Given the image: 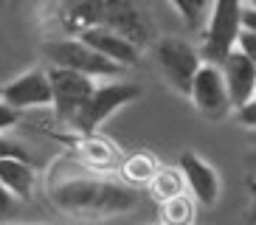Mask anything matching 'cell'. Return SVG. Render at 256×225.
Instances as JSON below:
<instances>
[{
  "mask_svg": "<svg viewBox=\"0 0 256 225\" xmlns=\"http://www.w3.org/2000/svg\"><path fill=\"white\" fill-rule=\"evenodd\" d=\"M48 197L60 211L84 220L116 217L141 206V188L104 178H60L51 183Z\"/></svg>",
  "mask_w": 256,
  "mask_h": 225,
  "instance_id": "obj_1",
  "label": "cell"
},
{
  "mask_svg": "<svg viewBox=\"0 0 256 225\" xmlns=\"http://www.w3.org/2000/svg\"><path fill=\"white\" fill-rule=\"evenodd\" d=\"M242 12H245L242 0H211L208 3L203 45L197 48L203 62L220 65L236 48V37L242 31Z\"/></svg>",
  "mask_w": 256,
  "mask_h": 225,
  "instance_id": "obj_2",
  "label": "cell"
},
{
  "mask_svg": "<svg viewBox=\"0 0 256 225\" xmlns=\"http://www.w3.org/2000/svg\"><path fill=\"white\" fill-rule=\"evenodd\" d=\"M144 93L141 84L136 82H121V79H107V82H96V88H93L90 98H88V104L82 107V112L74 118V124H70V130L79 135H90L96 132L102 124H104L110 116H113L116 110H121V107L132 104V102H138Z\"/></svg>",
  "mask_w": 256,
  "mask_h": 225,
  "instance_id": "obj_3",
  "label": "cell"
},
{
  "mask_svg": "<svg viewBox=\"0 0 256 225\" xmlns=\"http://www.w3.org/2000/svg\"><path fill=\"white\" fill-rule=\"evenodd\" d=\"M46 56L51 65L56 68H70L79 74L90 76V79H116L124 70L121 65L110 62L98 51H93L90 45L79 37H65V40H51L46 45Z\"/></svg>",
  "mask_w": 256,
  "mask_h": 225,
  "instance_id": "obj_4",
  "label": "cell"
},
{
  "mask_svg": "<svg viewBox=\"0 0 256 225\" xmlns=\"http://www.w3.org/2000/svg\"><path fill=\"white\" fill-rule=\"evenodd\" d=\"M48 82H51V107L56 121L62 124H74V118L82 112V107L88 104L93 88L98 79L70 70V68H48Z\"/></svg>",
  "mask_w": 256,
  "mask_h": 225,
  "instance_id": "obj_5",
  "label": "cell"
},
{
  "mask_svg": "<svg viewBox=\"0 0 256 225\" xmlns=\"http://www.w3.org/2000/svg\"><path fill=\"white\" fill-rule=\"evenodd\" d=\"M155 56H158L160 74H164V79L169 82V88H172L174 93H180V96H188L192 79H194L197 68L203 65L200 51L180 37H164L155 45Z\"/></svg>",
  "mask_w": 256,
  "mask_h": 225,
  "instance_id": "obj_6",
  "label": "cell"
},
{
  "mask_svg": "<svg viewBox=\"0 0 256 225\" xmlns=\"http://www.w3.org/2000/svg\"><path fill=\"white\" fill-rule=\"evenodd\" d=\"M188 98L211 121L226 118L234 110L231 98H228V90H226V82H222V74H220V65H211V62H203V65L197 68L194 79H192V88H188Z\"/></svg>",
  "mask_w": 256,
  "mask_h": 225,
  "instance_id": "obj_7",
  "label": "cell"
},
{
  "mask_svg": "<svg viewBox=\"0 0 256 225\" xmlns=\"http://www.w3.org/2000/svg\"><path fill=\"white\" fill-rule=\"evenodd\" d=\"M0 98L14 110H42L51 107V82H48V70H26L14 76L12 82L0 84Z\"/></svg>",
  "mask_w": 256,
  "mask_h": 225,
  "instance_id": "obj_8",
  "label": "cell"
},
{
  "mask_svg": "<svg viewBox=\"0 0 256 225\" xmlns=\"http://www.w3.org/2000/svg\"><path fill=\"white\" fill-rule=\"evenodd\" d=\"M178 169H180L188 194H192L194 202L211 208V206L220 200V178H217V172H214V166H211L208 160H203L197 152L183 150L180 155H178Z\"/></svg>",
  "mask_w": 256,
  "mask_h": 225,
  "instance_id": "obj_9",
  "label": "cell"
},
{
  "mask_svg": "<svg viewBox=\"0 0 256 225\" xmlns=\"http://www.w3.org/2000/svg\"><path fill=\"white\" fill-rule=\"evenodd\" d=\"M62 141L70 146L74 158L79 164H84L93 172H110V169H118L121 164V152L113 146V141H107L102 135L90 132V135H79L74 138H62Z\"/></svg>",
  "mask_w": 256,
  "mask_h": 225,
  "instance_id": "obj_10",
  "label": "cell"
},
{
  "mask_svg": "<svg viewBox=\"0 0 256 225\" xmlns=\"http://www.w3.org/2000/svg\"><path fill=\"white\" fill-rule=\"evenodd\" d=\"M79 40H84V42L90 45L93 51H98L102 56H107L110 62H116V65L121 68H130L138 62V48L136 42H130L127 37H121L118 31H113L110 26H90V28H84L82 34H76Z\"/></svg>",
  "mask_w": 256,
  "mask_h": 225,
  "instance_id": "obj_11",
  "label": "cell"
},
{
  "mask_svg": "<svg viewBox=\"0 0 256 225\" xmlns=\"http://www.w3.org/2000/svg\"><path fill=\"white\" fill-rule=\"evenodd\" d=\"M220 74H222V82H226L228 98H231V107L245 104V102L254 96L256 65L240 51V48H234L226 60L220 62Z\"/></svg>",
  "mask_w": 256,
  "mask_h": 225,
  "instance_id": "obj_12",
  "label": "cell"
},
{
  "mask_svg": "<svg viewBox=\"0 0 256 225\" xmlns=\"http://www.w3.org/2000/svg\"><path fill=\"white\" fill-rule=\"evenodd\" d=\"M102 26H110L113 31H118L121 37L136 42L138 48L150 37L141 14L136 12V6L130 0H102Z\"/></svg>",
  "mask_w": 256,
  "mask_h": 225,
  "instance_id": "obj_13",
  "label": "cell"
},
{
  "mask_svg": "<svg viewBox=\"0 0 256 225\" xmlns=\"http://www.w3.org/2000/svg\"><path fill=\"white\" fill-rule=\"evenodd\" d=\"M0 183L14 194V200H28L34 194L37 172H34L31 160H23V158H0Z\"/></svg>",
  "mask_w": 256,
  "mask_h": 225,
  "instance_id": "obj_14",
  "label": "cell"
},
{
  "mask_svg": "<svg viewBox=\"0 0 256 225\" xmlns=\"http://www.w3.org/2000/svg\"><path fill=\"white\" fill-rule=\"evenodd\" d=\"M158 169H160V164L155 160V155L152 152H144V150L130 152L127 158H121V164H118L121 180L132 188H146Z\"/></svg>",
  "mask_w": 256,
  "mask_h": 225,
  "instance_id": "obj_15",
  "label": "cell"
},
{
  "mask_svg": "<svg viewBox=\"0 0 256 225\" xmlns=\"http://www.w3.org/2000/svg\"><path fill=\"white\" fill-rule=\"evenodd\" d=\"M180 192H186V180H183L178 166H160L155 172V178L150 180V186H146V194L155 202H164L169 197L180 194Z\"/></svg>",
  "mask_w": 256,
  "mask_h": 225,
  "instance_id": "obj_16",
  "label": "cell"
},
{
  "mask_svg": "<svg viewBox=\"0 0 256 225\" xmlns=\"http://www.w3.org/2000/svg\"><path fill=\"white\" fill-rule=\"evenodd\" d=\"M158 206H160V222L164 225H192V220H194V200L186 192L169 197Z\"/></svg>",
  "mask_w": 256,
  "mask_h": 225,
  "instance_id": "obj_17",
  "label": "cell"
},
{
  "mask_svg": "<svg viewBox=\"0 0 256 225\" xmlns=\"http://www.w3.org/2000/svg\"><path fill=\"white\" fill-rule=\"evenodd\" d=\"M172 8L183 17L188 28H197L200 22L206 20V12H208V3L211 0H169Z\"/></svg>",
  "mask_w": 256,
  "mask_h": 225,
  "instance_id": "obj_18",
  "label": "cell"
},
{
  "mask_svg": "<svg viewBox=\"0 0 256 225\" xmlns=\"http://www.w3.org/2000/svg\"><path fill=\"white\" fill-rule=\"evenodd\" d=\"M234 112H236V121H240L242 127H250L256 130V96H250L245 104L234 107Z\"/></svg>",
  "mask_w": 256,
  "mask_h": 225,
  "instance_id": "obj_19",
  "label": "cell"
},
{
  "mask_svg": "<svg viewBox=\"0 0 256 225\" xmlns=\"http://www.w3.org/2000/svg\"><path fill=\"white\" fill-rule=\"evenodd\" d=\"M236 48H240V51L256 65V31L254 28H242L240 31V37H236Z\"/></svg>",
  "mask_w": 256,
  "mask_h": 225,
  "instance_id": "obj_20",
  "label": "cell"
},
{
  "mask_svg": "<svg viewBox=\"0 0 256 225\" xmlns=\"http://www.w3.org/2000/svg\"><path fill=\"white\" fill-rule=\"evenodd\" d=\"M0 158H23V160H31L26 146H20V144L12 141V138H3V135H0Z\"/></svg>",
  "mask_w": 256,
  "mask_h": 225,
  "instance_id": "obj_21",
  "label": "cell"
},
{
  "mask_svg": "<svg viewBox=\"0 0 256 225\" xmlns=\"http://www.w3.org/2000/svg\"><path fill=\"white\" fill-rule=\"evenodd\" d=\"M20 124V110H14V107H8L3 98H0V132H6V130L17 127Z\"/></svg>",
  "mask_w": 256,
  "mask_h": 225,
  "instance_id": "obj_22",
  "label": "cell"
},
{
  "mask_svg": "<svg viewBox=\"0 0 256 225\" xmlns=\"http://www.w3.org/2000/svg\"><path fill=\"white\" fill-rule=\"evenodd\" d=\"M14 194H12V192H8V188L6 186H3V183H0V220H3V217H6V214H8V211H12V208H14Z\"/></svg>",
  "mask_w": 256,
  "mask_h": 225,
  "instance_id": "obj_23",
  "label": "cell"
},
{
  "mask_svg": "<svg viewBox=\"0 0 256 225\" xmlns=\"http://www.w3.org/2000/svg\"><path fill=\"white\" fill-rule=\"evenodd\" d=\"M248 194H250V211H248V225H256V178H248Z\"/></svg>",
  "mask_w": 256,
  "mask_h": 225,
  "instance_id": "obj_24",
  "label": "cell"
},
{
  "mask_svg": "<svg viewBox=\"0 0 256 225\" xmlns=\"http://www.w3.org/2000/svg\"><path fill=\"white\" fill-rule=\"evenodd\" d=\"M242 28H254L256 31V8L245 6V12H242Z\"/></svg>",
  "mask_w": 256,
  "mask_h": 225,
  "instance_id": "obj_25",
  "label": "cell"
},
{
  "mask_svg": "<svg viewBox=\"0 0 256 225\" xmlns=\"http://www.w3.org/2000/svg\"><path fill=\"white\" fill-rule=\"evenodd\" d=\"M248 166H250V172H254V178H256V150L248 155Z\"/></svg>",
  "mask_w": 256,
  "mask_h": 225,
  "instance_id": "obj_26",
  "label": "cell"
},
{
  "mask_svg": "<svg viewBox=\"0 0 256 225\" xmlns=\"http://www.w3.org/2000/svg\"><path fill=\"white\" fill-rule=\"evenodd\" d=\"M242 3H245L248 8H256V0H242Z\"/></svg>",
  "mask_w": 256,
  "mask_h": 225,
  "instance_id": "obj_27",
  "label": "cell"
},
{
  "mask_svg": "<svg viewBox=\"0 0 256 225\" xmlns=\"http://www.w3.org/2000/svg\"><path fill=\"white\" fill-rule=\"evenodd\" d=\"M254 96H256V84H254Z\"/></svg>",
  "mask_w": 256,
  "mask_h": 225,
  "instance_id": "obj_28",
  "label": "cell"
},
{
  "mask_svg": "<svg viewBox=\"0 0 256 225\" xmlns=\"http://www.w3.org/2000/svg\"><path fill=\"white\" fill-rule=\"evenodd\" d=\"M158 225H164V222H158Z\"/></svg>",
  "mask_w": 256,
  "mask_h": 225,
  "instance_id": "obj_29",
  "label": "cell"
}]
</instances>
